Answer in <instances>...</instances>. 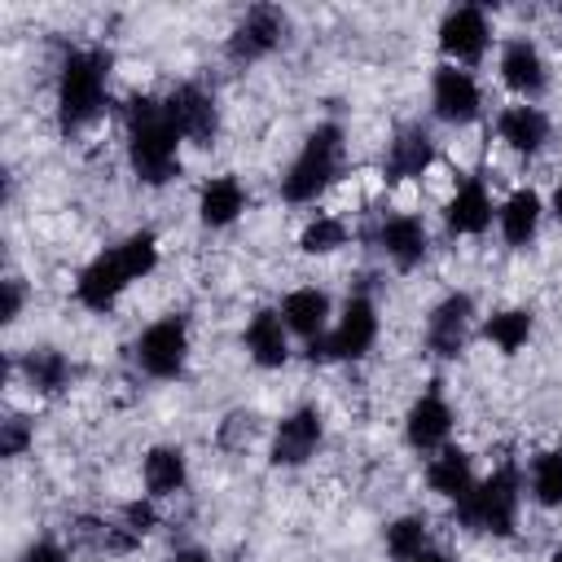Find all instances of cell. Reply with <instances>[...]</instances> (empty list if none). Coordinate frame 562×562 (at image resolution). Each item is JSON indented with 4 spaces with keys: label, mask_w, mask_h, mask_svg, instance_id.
Here are the masks:
<instances>
[{
    "label": "cell",
    "mask_w": 562,
    "mask_h": 562,
    "mask_svg": "<svg viewBox=\"0 0 562 562\" xmlns=\"http://www.w3.org/2000/svg\"><path fill=\"white\" fill-rule=\"evenodd\" d=\"M241 342H246V351H250V360L259 369H281L290 360V329H285V321H281L277 307H259L246 321Z\"/></svg>",
    "instance_id": "ffe728a7"
},
{
    "label": "cell",
    "mask_w": 562,
    "mask_h": 562,
    "mask_svg": "<svg viewBox=\"0 0 562 562\" xmlns=\"http://www.w3.org/2000/svg\"><path fill=\"white\" fill-rule=\"evenodd\" d=\"M123 127H127V162L136 171L140 184H167L180 176V136L176 127L167 123V110L162 101L154 97H132L127 101V114H123Z\"/></svg>",
    "instance_id": "6da1fadb"
},
{
    "label": "cell",
    "mask_w": 562,
    "mask_h": 562,
    "mask_svg": "<svg viewBox=\"0 0 562 562\" xmlns=\"http://www.w3.org/2000/svg\"><path fill=\"white\" fill-rule=\"evenodd\" d=\"M281 321H285V329L290 334H299V338H321V334H329V294L325 290H316V285H299V290H290L285 299H281Z\"/></svg>",
    "instance_id": "44dd1931"
},
{
    "label": "cell",
    "mask_w": 562,
    "mask_h": 562,
    "mask_svg": "<svg viewBox=\"0 0 562 562\" xmlns=\"http://www.w3.org/2000/svg\"><path fill=\"white\" fill-rule=\"evenodd\" d=\"M285 31H290V18L277 9V4H255L246 9V18L233 26L228 35V57L233 61H263L268 53H277L285 44Z\"/></svg>",
    "instance_id": "9c48e42d"
},
{
    "label": "cell",
    "mask_w": 562,
    "mask_h": 562,
    "mask_svg": "<svg viewBox=\"0 0 562 562\" xmlns=\"http://www.w3.org/2000/svg\"><path fill=\"white\" fill-rule=\"evenodd\" d=\"M531 329H536V316H531L527 307H501V312H492V316L483 321V338H487L501 356H518V351L527 347Z\"/></svg>",
    "instance_id": "4316f807"
},
{
    "label": "cell",
    "mask_w": 562,
    "mask_h": 562,
    "mask_svg": "<svg viewBox=\"0 0 562 562\" xmlns=\"http://www.w3.org/2000/svg\"><path fill=\"white\" fill-rule=\"evenodd\" d=\"M531 501L540 509H558L562 505V448H549L531 461Z\"/></svg>",
    "instance_id": "f1b7e54d"
},
{
    "label": "cell",
    "mask_w": 562,
    "mask_h": 562,
    "mask_svg": "<svg viewBox=\"0 0 562 562\" xmlns=\"http://www.w3.org/2000/svg\"><path fill=\"white\" fill-rule=\"evenodd\" d=\"M171 562H211V558H206V553H198V549H184V553H176Z\"/></svg>",
    "instance_id": "8d00e7d4"
},
{
    "label": "cell",
    "mask_w": 562,
    "mask_h": 562,
    "mask_svg": "<svg viewBox=\"0 0 562 562\" xmlns=\"http://www.w3.org/2000/svg\"><path fill=\"white\" fill-rule=\"evenodd\" d=\"M448 435H452V404L443 400L439 386H430V391H422L408 404V413H404V439L417 452H439L448 443Z\"/></svg>",
    "instance_id": "8fae6325"
},
{
    "label": "cell",
    "mask_w": 562,
    "mask_h": 562,
    "mask_svg": "<svg viewBox=\"0 0 562 562\" xmlns=\"http://www.w3.org/2000/svg\"><path fill=\"white\" fill-rule=\"evenodd\" d=\"M127 285H132V277L123 272V263H119V255H114V246H110V250H101L97 259H88V263L79 268V277H75V299H79L88 312H110V307L123 299Z\"/></svg>",
    "instance_id": "4fadbf2b"
},
{
    "label": "cell",
    "mask_w": 562,
    "mask_h": 562,
    "mask_svg": "<svg viewBox=\"0 0 562 562\" xmlns=\"http://www.w3.org/2000/svg\"><path fill=\"white\" fill-rule=\"evenodd\" d=\"M162 110H167V123L176 127V136L189 145H211L220 136V105L202 83H176L162 97Z\"/></svg>",
    "instance_id": "52a82bcc"
},
{
    "label": "cell",
    "mask_w": 562,
    "mask_h": 562,
    "mask_svg": "<svg viewBox=\"0 0 562 562\" xmlns=\"http://www.w3.org/2000/svg\"><path fill=\"white\" fill-rule=\"evenodd\" d=\"M443 224H448V233H457V237H479V233H487V224H492V193H487V184L474 180V176L457 180L452 198L443 202Z\"/></svg>",
    "instance_id": "e0dca14e"
},
{
    "label": "cell",
    "mask_w": 562,
    "mask_h": 562,
    "mask_svg": "<svg viewBox=\"0 0 562 562\" xmlns=\"http://www.w3.org/2000/svg\"><path fill=\"white\" fill-rule=\"evenodd\" d=\"M426 549H430V527H426L422 514H404V518H395V522L386 527V553H391L395 562H413V558H422Z\"/></svg>",
    "instance_id": "83f0119b"
},
{
    "label": "cell",
    "mask_w": 562,
    "mask_h": 562,
    "mask_svg": "<svg viewBox=\"0 0 562 562\" xmlns=\"http://www.w3.org/2000/svg\"><path fill=\"white\" fill-rule=\"evenodd\" d=\"M549 211H553V220L562 224V180L553 184V193H549Z\"/></svg>",
    "instance_id": "d590c367"
},
{
    "label": "cell",
    "mask_w": 562,
    "mask_h": 562,
    "mask_svg": "<svg viewBox=\"0 0 562 562\" xmlns=\"http://www.w3.org/2000/svg\"><path fill=\"white\" fill-rule=\"evenodd\" d=\"M413 562H452V558H448V553H439V549H426V553H422V558H413Z\"/></svg>",
    "instance_id": "74e56055"
},
{
    "label": "cell",
    "mask_w": 562,
    "mask_h": 562,
    "mask_svg": "<svg viewBox=\"0 0 562 562\" xmlns=\"http://www.w3.org/2000/svg\"><path fill=\"white\" fill-rule=\"evenodd\" d=\"M114 255H119L123 272H127L132 281H140V277H149V272L158 268V237H154L149 228H136V233H127V237L114 246Z\"/></svg>",
    "instance_id": "f546056e"
},
{
    "label": "cell",
    "mask_w": 562,
    "mask_h": 562,
    "mask_svg": "<svg viewBox=\"0 0 562 562\" xmlns=\"http://www.w3.org/2000/svg\"><path fill=\"white\" fill-rule=\"evenodd\" d=\"M373 342H378V307H373V299L356 294V299L342 303V312L329 325V334L307 342V360H321V364H329V360H364L373 351Z\"/></svg>",
    "instance_id": "5b68a950"
},
{
    "label": "cell",
    "mask_w": 562,
    "mask_h": 562,
    "mask_svg": "<svg viewBox=\"0 0 562 562\" xmlns=\"http://www.w3.org/2000/svg\"><path fill=\"white\" fill-rule=\"evenodd\" d=\"M18 369H22V382H26L35 395H61V391L70 386V378H75L70 360H66L57 347H31V351H22Z\"/></svg>",
    "instance_id": "d4e9b609"
},
{
    "label": "cell",
    "mask_w": 562,
    "mask_h": 562,
    "mask_svg": "<svg viewBox=\"0 0 562 562\" xmlns=\"http://www.w3.org/2000/svg\"><path fill=\"white\" fill-rule=\"evenodd\" d=\"M321 439H325V422H321V413L312 404L285 413L277 422V430H272V465H303V461H312Z\"/></svg>",
    "instance_id": "7c38bea8"
},
{
    "label": "cell",
    "mask_w": 562,
    "mask_h": 562,
    "mask_svg": "<svg viewBox=\"0 0 562 562\" xmlns=\"http://www.w3.org/2000/svg\"><path fill=\"white\" fill-rule=\"evenodd\" d=\"M426 483H430V492L435 496H443V501H461L479 479H474V461H470V452L465 448H439L430 461H426Z\"/></svg>",
    "instance_id": "603a6c76"
},
{
    "label": "cell",
    "mask_w": 562,
    "mask_h": 562,
    "mask_svg": "<svg viewBox=\"0 0 562 562\" xmlns=\"http://www.w3.org/2000/svg\"><path fill=\"white\" fill-rule=\"evenodd\" d=\"M496 136H501L514 154L531 158V154H540L544 140H549V114H544L540 105H531V101L505 105V110L496 114Z\"/></svg>",
    "instance_id": "d6986e66"
},
{
    "label": "cell",
    "mask_w": 562,
    "mask_h": 562,
    "mask_svg": "<svg viewBox=\"0 0 562 562\" xmlns=\"http://www.w3.org/2000/svg\"><path fill=\"white\" fill-rule=\"evenodd\" d=\"M540 215H544L540 193H536V189H514V193L501 202V211H496V224H501L505 246H514V250L531 246L536 233H540Z\"/></svg>",
    "instance_id": "7402d4cb"
},
{
    "label": "cell",
    "mask_w": 562,
    "mask_h": 562,
    "mask_svg": "<svg viewBox=\"0 0 562 562\" xmlns=\"http://www.w3.org/2000/svg\"><path fill=\"white\" fill-rule=\"evenodd\" d=\"M470 316H474V303L470 294H443L430 316H426V347L439 356V360H452L461 356L465 338H470Z\"/></svg>",
    "instance_id": "9a60e30c"
},
{
    "label": "cell",
    "mask_w": 562,
    "mask_h": 562,
    "mask_svg": "<svg viewBox=\"0 0 562 562\" xmlns=\"http://www.w3.org/2000/svg\"><path fill=\"white\" fill-rule=\"evenodd\" d=\"M132 356L149 378H162V382L180 378L184 364H189V321L184 316H162V321L145 325Z\"/></svg>",
    "instance_id": "8992f818"
},
{
    "label": "cell",
    "mask_w": 562,
    "mask_h": 562,
    "mask_svg": "<svg viewBox=\"0 0 562 562\" xmlns=\"http://www.w3.org/2000/svg\"><path fill=\"white\" fill-rule=\"evenodd\" d=\"M518 505H522V479L505 461L457 501V518H461V527H470L479 536H514Z\"/></svg>",
    "instance_id": "277c9868"
},
{
    "label": "cell",
    "mask_w": 562,
    "mask_h": 562,
    "mask_svg": "<svg viewBox=\"0 0 562 562\" xmlns=\"http://www.w3.org/2000/svg\"><path fill=\"white\" fill-rule=\"evenodd\" d=\"M110 92V53L101 48H70L57 70V123L61 132L88 127Z\"/></svg>",
    "instance_id": "7a4b0ae2"
},
{
    "label": "cell",
    "mask_w": 562,
    "mask_h": 562,
    "mask_svg": "<svg viewBox=\"0 0 562 562\" xmlns=\"http://www.w3.org/2000/svg\"><path fill=\"white\" fill-rule=\"evenodd\" d=\"M430 110H435V119H443L452 127L474 123L483 114L479 79L465 66H439L435 79H430Z\"/></svg>",
    "instance_id": "30bf717a"
},
{
    "label": "cell",
    "mask_w": 562,
    "mask_h": 562,
    "mask_svg": "<svg viewBox=\"0 0 562 562\" xmlns=\"http://www.w3.org/2000/svg\"><path fill=\"white\" fill-rule=\"evenodd\" d=\"M18 562H70V553L57 544V540H35V544H26L22 549V558Z\"/></svg>",
    "instance_id": "e575fe53"
},
{
    "label": "cell",
    "mask_w": 562,
    "mask_h": 562,
    "mask_svg": "<svg viewBox=\"0 0 562 562\" xmlns=\"http://www.w3.org/2000/svg\"><path fill=\"white\" fill-rule=\"evenodd\" d=\"M487 44H492V22H487V13L479 4H457V9L443 13V22H439V48H443L448 66H474V61H483Z\"/></svg>",
    "instance_id": "ba28073f"
},
{
    "label": "cell",
    "mask_w": 562,
    "mask_h": 562,
    "mask_svg": "<svg viewBox=\"0 0 562 562\" xmlns=\"http://www.w3.org/2000/svg\"><path fill=\"white\" fill-rule=\"evenodd\" d=\"M140 479H145L149 501H158V496H176V492L184 487V479H189V461H184V452H180L176 443H158V448L145 452V461H140Z\"/></svg>",
    "instance_id": "484cf974"
},
{
    "label": "cell",
    "mask_w": 562,
    "mask_h": 562,
    "mask_svg": "<svg viewBox=\"0 0 562 562\" xmlns=\"http://www.w3.org/2000/svg\"><path fill=\"white\" fill-rule=\"evenodd\" d=\"M246 211V189L237 176H211L198 193V220L206 228H228Z\"/></svg>",
    "instance_id": "cb8c5ba5"
},
{
    "label": "cell",
    "mask_w": 562,
    "mask_h": 562,
    "mask_svg": "<svg viewBox=\"0 0 562 562\" xmlns=\"http://www.w3.org/2000/svg\"><path fill=\"white\" fill-rule=\"evenodd\" d=\"M31 439H35V426L22 413H9L0 422V457H22L31 448Z\"/></svg>",
    "instance_id": "1f68e13d"
},
{
    "label": "cell",
    "mask_w": 562,
    "mask_h": 562,
    "mask_svg": "<svg viewBox=\"0 0 562 562\" xmlns=\"http://www.w3.org/2000/svg\"><path fill=\"white\" fill-rule=\"evenodd\" d=\"M132 536H149L154 531V522H158V509H154V501H132V505H123V518H119Z\"/></svg>",
    "instance_id": "d6a6232c"
},
{
    "label": "cell",
    "mask_w": 562,
    "mask_h": 562,
    "mask_svg": "<svg viewBox=\"0 0 562 562\" xmlns=\"http://www.w3.org/2000/svg\"><path fill=\"white\" fill-rule=\"evenodd\" d=\"M501 83L509 92H518L522 101H536L549 88V61L527 35L505 40V48H501Z\"/></svg>",
    "instance_id": "5bb4252c"
},
{
    "label": "cell",
    "mask_w": 562,
    "mask_h": 562,
    "mask_svg": "<svg viewBox=\"0 0 562 562\" xmlns=\"http://www.w3.org/2000/svg\"><path fill=\"white\" fill-rule=\"evenodd\" d=\"M338 246H347V224L338 220V215H312L307 224H303V233H299V250L303 255H334Z\"/></svg>",
    "instance_id": "4dcf8cb0"
},
{
    "label": "cell",
    "mask_w": 562,
    "mask_h": 562,
    "mask_svg": "<svg viewBox=\"0 0 562 562\" xmlns=\"http://www.w3.org/2000/svg\"><path fill=\"white\" fill-rule=\"evenodd\" d=\"M544 562H562V544H558V549H553V553H549Z\"/></svg>",
    "instance_id": "f35d334b"
},
{
    "label": "cell",
    "mask_w": 562,
    "mask_h": 562,
    "mask_svg": "<svg viewBox=\"0 0 562 562\" xmlns=\"http://www.w3.org/2000/svg\"><path fill=\"white\" fill-rule=\"evenodd\" d=\"M378 246H382V255L395 263V268H417L422 259H426V250H430V233H426V224H422V215H408V211H400V215H386L382 220V228H378Z\"/></svg>",
    "instance_id": "ac0fdd59"
},
{
    "label": "cell",
    "mask_w": 562,
    "mask_h": 562,
    "mask_svg": "<svg viewBox=\"0 0 562 562\" xmlns=\"http://www.w3.org/2000/svg\"><path fill=\"white\" fill-rule=\"evenodd\" d=\"M22 299H26L22 281H18V277H4V281H0V321H4V325H13V321H18Z\"/></svg>",
    "instance_id": "836d02e7"
},
{
    "label": "cell",
    "mask_w": 562,
    "mask_h": 562,
    "mask_svg": "<svg viewBox=\"0 0 562 562\" xmlns=\"http://www.w3.org/2000/svg\"><path fill=\"white\" fill-rule=\"evenodd\" d=\"M430 162H435V140H430V132H426L422 123L395 127V136L386 140V162H382L386 180H391V184L417 180V176L430 171Z\"/></svg>",
    "instance_id": "2e32d148"
},
{
    "label": "cell",
    "mask_w": 562,
    "mask_h": 562,
    "mask_svg": "<svg viewBox=\"0 0 562 562\" xmlns=\"http://www.w3.org/2000/svg\"><path fill=\"white\" fill-rule=\"evenodd\" d=\"M338 167H342V127L338 123H316L307 132L303 149L294 154V162L281 176V198L294 202V206L316 202L338 180Z\"/></svg>",
    "instance_id": "3957f363"
}]
</instances>
